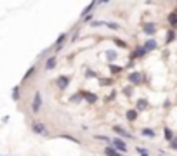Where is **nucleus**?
<instances>
[{"mask_svg": "<svg viewBox=\"0 0 177 156\" xmlns=\"http://www.w3.org/2000/svg\"><path fill=\"white\" fill-rule=\"evenodd\" d=\"M31 130H33L35 134H38V135H44V137L49 135V130L45 128V125H44L42 122H33L31 123Z\"/></svg>", "mask_w": 177, "mask_h": 156, "instance_id": "1", "label": "nucleus"}, {"mask_svg": "<svg viewBox=\"0 0 177 156\" xmlns=\"http://www.w3.org/2000/svg\"><path fill=\"white\" fill-rule=\"evenodd\" d=\"M42 108V94L40 92H35V97H33V104H31V111L33 113H38Z\"/></svg>", "mask_w": 177, "mask_h": 156, "instance_id": "2", "label": "nucleus"}, {"mask_svg": "<svg viewBox=\"0 0 177 156\" xmlns=\"http://www.w3.org/2000/svg\"><path fill=\"white\" fill-rule=\"evenodd\" d=\"M128 82H130L132 85H139V83L143 82V75L137 73V71H134V73L128 75Z\"/></svg>", "mask_w": 177, "mask_h": 156, "instance_id": "3", "label": "nucleus"}, {"mask_svg": "<svg viewBox=\"0 0 177 156\" xmlns=\"http://www.w3.org/2000/svg\"><path fill=\"white\" fill-rule=\"evenodd\" d=\"M113 146H115V149H117V151H122V154H123V153H127V144H125L120 137H117L113 141Z\"/></svg>", "mask_w": 177, "mask_h": 156, "instance_id": "4", "label": "nucleus"}, {"mask_svg": "<svg viewBox=\"0 0 177 156\" xmlns=\"http://www.w3.org/2000/svg\"><path fill=\"white\" fill-rule=\"evenodd\" d=\"M56 85L59 87L61 90H64L66 87L70 85V78H68V76H59V78L56 80Z\"/></svg>", "mask_w": 177, "mask_h": 156, "instance_id": "5", "label": "nucleus"}, {"mask_svg": "<svg viewBox=\"0 0 177 156\" xmlns=\"http://www.w3.org/2000/svg\"><path fill=\"white\" fill-rule=\"evenodd\" d=\"M113 130H115V132H117L118 135H120V137H125V139H132V134H130V132H127V130H125V128H122V127L115 125V127H113Z\"/></svg>", "mask_w": 177, "mask_h": 156, "instance_id": "6", "label": "nucleus"}, {"mask_svg": "<svg viewBox=\"0 0 177 156\" xmlns=\"http://www.w3.org/2000/svg\"><path fill=\"white\" fill-rule=\"evenodd\" d=\"M82 96H83V99H85L87 102H91V104H94L96 101H97V96L92 94V92H82Z\"/></svg>", "mask_w": 177, "mask_h": 156, "instance_id": "7", "label": "nucleus"}, {"mask_svg": "<svg viewBox=\"0 0 177 156\" xmlns=\"http://www.w3.org/2000/svg\"><path fill=\"white\" fill-rule=\"evenodd\" d=\"M158 47V44H156V40L154 38H149V40L144 44V49H146V52H149V50H154V49Z\"/></svg>", "mask_w": 177, "mask_h": 156, "instance_id": "8", "label": "nucleus"}, {"mask_svg": "<svg viewBox=\"0 0 177 156\" xmlns=\"http://www.w3.org/2000/svg\"><path fill=\"white\" fill-rule=\"evenodd\" d=\"M144 54H146V49H144V47H137L136 50H134V54L130 56V59H136V57H143Z\"/></svg>", "mask_w": 177, "mask_h": 156, "instance_id": "9", "label": "nucleus"}, {"mask_svg": "<svg viewBox=\"0 0 177 156\" xmlns=\"http://www.w3.org/2000/svg\"><path fill=\"white\" fill-rule=\"evenodd\" d=\"M125 116H127L128 122H136V120H137V111H136V109H127Z\"/></svg>", "mask_w": 177, "mask_h": 156, "instance_id": "10", "label": "nucleus"}, {"mask_svg": "<svg viewBox=\"0 0 177 156\" xmlns=\"http://www.w3.org/2000/svg\"><path fill=\"white\" fill-rule=\"evenodd\" d=\"M104 154H106V156H123L122 153H118L115 148H109V146L104 149Z\"/></svg>", "mask_w": 177, "mask_h": 156, "instance_id": "11", "label": "nucleus"}, {"mask_svg": "<svg viewBox=\"0 0 177 156\" xmlns=\"http://www.w3.org/2000/svg\"><path fill=\"white\" fill-rule=\"evenodd\" d=\"M169 23L172 28H177V11H174L172 14H169Z\"/></svg>", "mask_w": 177, "mask_h": 156, "instance_id": "12", "label": "nucleus"}, {"mask_svg": "<svg viewBox=\"0 0 177 156\" xmlns=\"http://www.w3.org/2000/svg\"><path fill=\"white\" fill-rule=\"evenodd\" d=\"M136 109H139V111H144V109H148V101L146 99H139L137 101V108Z\"/></svg>", "mask_w": 177, "mask_h": 156, "instance_id": "13", "label": "nucleus"}, {"mask_svg": "<svg viewBox=\"0 0 177 156\" xmlns=\"http://www.w3.org/2000/svg\"><path fill=\"white\" fill-rule=\"evenodd\" d=\"M56 63H57V59L56 57H49V59H47V63H45V70H52L54 66H56Z\"/></svg>", "mask_w": 177, "mask_h": 156, "instance_id": "14", "label": "nucleus"}, {"mask_svg": "<svg viewBox=\"0 0 177 156\" xmlns=\"http://www.w3.org/2000/svg\"><path fill=\"white\" fill-rule=\"evenodd\" d=\"M154 31H156L154 24H144V33H148V35H153Z\"/></svg>", "mask_w": 177, "mask_h": 156, "instance_id": "15", "label": "nucleus"}, {"mask_svg": "<svg viewBox=\"0 0 177 156\" xmlns=\"http://www.w3.org/2000/svg\"><path fill=\"white\" fill-rule=\"evenodd\" d=\"M143 135H144V137L153 139V137H154V130H151V128H143Z\"/></svg>", "mask_w": 177, "mask_h": 156, "instance_id": "16", "label": "nucleus"}, {"mask_svg": "<svg viewBox=\"0 0 177 156\" xmlns=\"http://www.w3.org/2000/svg\"><path fill=\"white\" fill-rule=\"evenodd\" d=\"M117 56H118V54H117L115 50H108V52H106V57H108V61H109V63L117 59Z\"/></svg>", "mask_w": 177, "mask_h": 156, "instance_id": "17", "label": "nucleus"}, {"mask_svg": "<svg viewBox=\"0 0 177 156\" xmlns=\"http://www.w3.org/2000/svg\"><path fill=\"white\" fill-rule=\"evenodd\" d=\"M64 40H66V35L61 33L59 37H57V40H56V47H57V49H61V45H63V42H64Z\"/></svg>", "mask_w": 177, "mask_h": 156, "instance_id": "18", "label": "nucleus"}, {"mask_svg": "<svg viewBox=\"0 0 177 156\" xmlns=\"http://www.w3.org/2000/svg\"><path fill=\"white\" fill-rule=\"evenodd\" d=\"M99 83H101L102 87H106V85H111V83H113V78H101V80H99Z\"/></svg>", "mask_w": 177, "mask_h": 156, "instance_id": "19", "label": "nucleus"}, {"mask_svg": "<svg viewBox=\"0 0 177 156\" xmlns=\"http://www.w3.org/2000/svg\"><path fill=\"white\" fill-rule=\"evenodd\" d=\"M165 139H167L169 142H172V139H174V134H172V130H170L169 127L165 128Z\"/></svg>", "mask_w": 177, "mask_h": 156, "instance_id": "20", "label": "nucleus"}, {"mask_svg": "<svg viewBox=\"0 0 177 156\" xmlns=\"http://www.w3.org/2000/svg\"><path fill=\"white\" fill-rule=\"evenodd\" d=\"M113 42L118 45V47H122V49H125L127 47V42H123V40H120V38H113Z\"/></svg>", "mask_w": 177, "mask_h": 156, "instance_id": "21", "label": "nucleus"}, {"mask_svg": "<svg viewBox=\"0 0 177 156\" xmlns=\"http://www.w3.org/2000/svg\"><path fill=\"white\" fill-rule=\"evenodd\" d=\"M63 139H68V141H71V142H75V144H80V141L78 139H75L73 135H68V134H64V135H61Z\"/></svg>", "mask_w": 177, "mask_h": 156, "instance_id": "22", "label": "nucleus"}, {"mask_svg": "<svg viewBox=\"0 0 177 156\" xmlns=\"http://www.w3.org/2000/svg\"><path fill=\"white\" fill-rule=\"evenodd\" d=\"M174 38H175V33H174V30H170L169 33H167V44H170V42H174Z\"/></svg>", "mask_w": 177, "mask_h": 156, "instance_id": "23", "label": "nucleus"}, {"mask_svg": "<svg viewBox=\"0 0 177 156\" xmlns=\"http://www.w3.org/2000/svg\"><path fill=\"white\" fill-rule=\"evenodd\" d=\"M12 99L19 101V87H14V89H12Z\"/></svg>", "mask_w": 177, "mask_h": 156, "instance_id": "24", "label": "nucleus"}, {"mask_svg": "<svg viewBox=\"0 0 177 156\" xmlns=\"http://www.w3.org/2000/svg\"><path fill=\"white\" fill-rule=\"evenodd\" d=\"M33 73H35V68H30V70L26 71V75H24V76H23V82H26V80H28V78H30V76H31V75H33Z\"/></svg>", "mask_w": 177, "mask_h": 156, "instance_id": "25", "label": "nucleus"}, {"mask_svg": "<svg viewBox=\"0 0 177 156\" xmlns=\"http://www.w3.org/2000/svg\"><path fill=\"white\" fill-rule=\"evenodd\" d=\"M109 70H111V73H120V71L123 70V68H122V66H115V64H111V66H109Z\"/></svg>", "mask_w": 177, "mask_h": 156, "instance_id": "26", "label": "nucleus"}, {"mask_svg": "<svg viewBox=\"0 0 177 156\" xmlns=\"http://www.w3.org/2000/svg\"><path fill=\"white\" fill-rule=\"evenodd\" d=\"M82 99H83L82 94H75V96L71 97V102H78V101H82Z\"/></svg>", "mask_w": 177, "mask_h": 156, "instance_id": "27", "label": "nucleus"}, {"mask_svg": "<svg viewBox=\"0 0 177 156\" xmlns=\"http://www.w3.org/2000/svg\"><path fill=\"white\" fill-rule=\"evenodd\" d=\"M106 26H108V28H111V30H118V28H120V26H118L117 23H111V21L106 23Z\"/></svg>", "mask_w": 177, "mask_h": 156, "instance_id": "28", "label": "nucleus"}, {"mask_svg": "<svg viewBox=\"0 0 177 156\" xmlns=\"http://www.w3.org/2000/svg\"><path fill=\"white\" fill-rule=\"evenodd\" d=\"M96 141H102V142H109V139L108 137H104V135H96Z\"/></svg>", "mask_w": 177, "mask_h": 156, "instance_id": "29", "label": "nucleus"}, {"mask_svg": "<svg viewBox=\"0 0 177 156\" xmlns=\"http://www.w3.org/2000/svg\"><path fill=\"white\" fill-rule=\"evenodd\" d=\"M137 153H139L141 156H149V153H148L146 149H143V148H139V149H137Z\"/></svg>", "mask_w": 177, "mask_h": 156, "instance_id": "30", "label": "nucleus"}, {"mask_svg": "<svg viewBox=\"0 0 177 156\" xmlns=\"http://www.w3.org/2000/svg\"><path fill=\"white\" fill-rule=\"evenodd\" d=\"M85 76H87V78H91V76H97V75H96V71L87 70V71H85Z\"/></svg>", "mask_w": 177, "mask_h": 156, "instance_id": "31", "label": "nucleus"}, {"mask_svg": "<svg viewBox=\"0 0 177 156\" xmlns=\"http://www.w3.org/2000/svg\"><path fill=\"white\" fill-rule=\"evenodd\" d=\"M170 148H172V149H177V137L172 139V142H170Z\"/></svg>", "mask_w": 177, "mask_h": 156, "instance_id": "32", "label": "nucleus"}, {"mask_svg": "<svg viewBox=\"0 0 177 156\" xmlns=\"http://www.w3.org/2000/svg\"><path fill=\"white\" fill-rule=\"evenodd\" d=\"M115 96H117V92H111L109 96H106V102H108V101H113V99H115Z\"/></svg>", "mask_w": 177, "mask_h": 156, "instance_id": "33", "label": "nucleus"}, {"mask_svg": "<svg viewBox=\"0 0 177 156\" xmlns=\"http://www.w3.org/2000/svg\"><path fill=\"white\" fill-rule=\"evenodd\" d=\"M92 26H106L104 21H92Z\"/></svg>", "mask_w": 177, "mask_h": 156, "instance_id": "34", "label": "nucleus"}, {"mask_svg": "<svg viewBox=\"0 0 177 156\" xmlns=\"http://www.w3.org/2000/svg\"><path fill=\"white\" fill-rule=\"evenodd\" d=\"M125 94H128V96L132 94V89H130V87H127V89H125Z\"/></svg>", "mask_w": 177, "mask_h": 156, "instance_id": "35", "label": "nucleus"}, {"mask_svg": "<svg viewBox=\"0 0 177 156\" xmlns=\"http://www.w3.org/2000/svg\"><path fill=\"white\" fill-rule=\"evenodd\" d=\"M0 156H2V154H0Z\"/></svg>", "mask_w": 177, "mask_h": 156, "instance_id": "36", "label": "nucleus"}]
</instances>
